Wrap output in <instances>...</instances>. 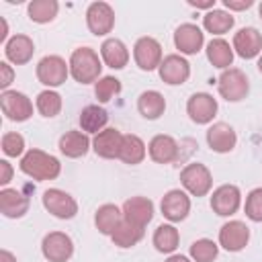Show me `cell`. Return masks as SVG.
Here are the masks:
<instances>
[{
	"mask_svg": "<svg viewBox=\"0 0 262 262\" xmlns=\"http://www.w3.org/2000/svg\"><path fill=\"white\" fill-rule=\"evenodd\" d=\"M0 108L8 121L23 123L33 117V100L18 90H4L0 94Z\"/></svg>",
	"mask_w": 262,
	"mask_h": 262,
	"instance_id": "cell-9",
	"label": "cell"
},
{
	"mask_svg": "<svg viewBox=\"0 0 262 262\" xmlns=\"http://www.w3.org/2000/svg\"><path fill=\"white\" fill-rule=\"evenodd\" d=\"M0 262H18V260H16V256H14L10 250L2 248V250H0Z\"/></svg>",
	"mask_w": 262,
	"mask_h": 262,
	"instance_id": "cell-44",
	"label": "cell"
},
{
	"mask_svg": "<svg viewBox=\"0 0 262 262\" xmlns=\"http://www.w3.org/2000/svg\"><path fill=\"white\" fill-rule=\"evenodd\" d=\"M244 213L250 221L254 223H262V186L252 188L246 194V203H244Z\"/></svg>",
	"mask_w": 262,
	"mask_h": 262,
	"instance_id": "cell-38",
	"label": "cell"
},
{
	"mask_svg": "<svg viewBox=\"0 0 262 262\" xmlns=\"http://www.w3.org/2000/svg\"><path fill=\"white\" fill-rule=\"evenodd\" d=\"M31 199L18 188H2L0 190V213L6 219H20L29 213Z\"/></svg>",
	"mask_w": 262,
	"mask_h": 262,
	"instance_id": "cell-22",
	"label": "cell"
},
{
	"mask_svg": "<svg viewBox=\"0 0 262 262\" xmlns=\"http://www.w3.org/2000/svg\"><path fill=\"white\" fill-rule=\"evenodd\" d=\"M160 80L168 86H180L190 78V63L184 55L180 53H170L164 55L160 68H158Z\"/></svg>",
	"mask_w": 262,
	"mask_h": 262,
	"instance_id": "cell-15",
	"label": "cell"
},
{
	"mask_svg": "<svg viewBox=\"0 0 262 262\" xmlns=\"http://www.w3.org/2000/svg\"><path fill=\"white\" fill-rule=\"evenodd\" d=\"M86 27L94 37H106L115 29V8L108 2L96 0L86 8Z\"/></svg>",
	"mask_w": 262,
	"mask_h": 262,
	"instance_id": "cell-6",
	"label": "cell"
},
{
	"mask_svg": "<svg viewBox=\"0 0 262 262\" xmlns=\"http://www.w3.org/2000/svg\"><path fill=\"white\" fill-rule=\"evenodd\" d=\"M35 74H37V80L45 86V88H51L55 90L57 86H61L68 76H70V63L61 57V55H45L37 61V68H35Z\"/></svg>",
	"mask_w": 262,
	"mask_h": 262,
	"instance_id": "cell-5",
	"label": "cell"
},
{
	"mask_svg": "<svg viewBox=\"0 0 262 262\" xmlns=\"http://www.w3.org/2000/svg\"><path fill=\"white\" fill-rule=\"evenodd\" d=\"M205 45V33L194 23H182L174 31V47L180 55H196Z\"/></svg>",
	"mask_w": 262,
	"mask_h": 262,
	"instance_id": "cell-16",
	"label": "cell"
},
{
	"mask_svg": "<svg viewBox=\"0 0 262 262\" xmlns=\"http://www.w3.org/2000/svg\"><path fill=\"white\" fill-rule=\"evenodd\" d=\"M233 25H235V16L223 8H213L203 14V29L215 37L229 33L233 29Z\"/></svg>",
	"mask_w": 262,
	"mask_h": 262,
	"instance_id": "cell-30",
	"label": "cell"
},
{
	"mask_svg": "<svg viewBox=\"0 0 262 262\" xmlns=\"http://www.w3.org/2000/svg\"><path fill=\"white\" fill-rule=\"evenodd\" d=\"M231 47H233V53L239 55L242 59L260 57V53H262V33L256 27H242L239 31L233 33Z\"/></svg>",
	"mask_w": 262,
	"mask_h": 262,
	"instance_id": "cell-17",
	"label": "cell"
},
{
	"mask_svg": "<svg viewBox=\"0 0 262 262\" xmlns=\"http://www.w3.org/2000/svg\"><path fill=\"white\" fill-rule=\"evenodd\" d=\"M151 244L154 248L160 252V254H174L180 246V231L176 229L174 223H162L156 227L154 231V237H151Z\"/></svg>",
	"mask_w": 262,
	"mask_h": 262,
	"instance_id": "cell-31",
	"label": "cell"
},
{
	"mask_svg": "<svg viewBox=\"0 0 262 262\" xmlns=\"http://www.w3.org/2000/svg\"><path fill=\"white\" fill-rule=\"evenodd\" d=\"M61 106H63V100H61V94L57 90H51V88H45L37 94L35 98V108L41 117L45 119H53L61 113Z\"/></svg>",
	"mask_w": 262,
	"mask_h": 262,
	"instance_id": "cell-34",
	"label": "cell"
},
{
	"mask_svg": "<svg viewBox=\"0 0 262 262\" xmlns=\"http://www.w3.org/2000/svg\"><path fill=\"white\" fill-rule=\"evenodd\" d=\"M121 211H123V219L135 223V225H139V227H145V225L154 219L156 207H154V201H151V199L137 194V196H129V199L123 203Z\"/></svg>",
	"mask_w": 262,
	"mask_h": 262,
	"instance_id": "cell-20",
	"label": "cell"
},
{
	"mask_svg": "<svg viewBox=\"0 0 262 262\" xmlns=\"http://www.w3.org/2000/svg\"><path fill=\"white\" fill-rule=\"evenodd\" d=\"M180 184L190 196H207L213 188V174L201 162H190L180 170Z\"/></svg>",
	"mask_w": 262,
	"mask_h": 262,
	"instance_id": "cell-3",
	"label": "cell"
},
{
	"mask_svg": "<svg viewBox=\"0 0 262 262\" xmlns=\"http://www.w3.org/2000/svg\"><path fill=\"white\" fill-rule=\"evenodd\" d=\"M188 2V6H192V8H203V10H213L215 8V0H186Z\"/></svg>",
	"mask_w": 262,
	"mask_h": 262,
	"instance_id": "cell-43",
	"label": "cell"
},
{
	"mask_svg": "<svg viewBox=\"0 0 262 262\" xmlns=\"http://www.w3.org/2000/svg\"><path fill=\"white\" fill-rule=\"evenodd\" d=\"M164 262H192L190 256H184V254H170Z\"/></svg>",
	"mask_w": 262,
	"mask_h": 262,
	"instance_id": "cell-46",
	"label": "cell"
},
{
	"mask_svg": "<svg viewBox=\"0 0 262 262\" xmlns=\"http://www.w3.org/2000/svg\"><path fill=\"white\" fill-rule=\"evenodd\" d=\"M2 151L6 158H23L25 156V137L16 131H8L2 135Z\"/></svg>",
	"mask_w": 262,
	"mask_h": 262,
	"instance_id": "cell-39",
	"label": "cell"
},
{
	"mask_svg": "<svg viewBox=\"0 0 262 262\" xmlns=\"http://www.w3.org/2000/svg\"><path fill=\"white\" fill-rule=\"evenodd\" d=\"M57 147L59 151L66 156V158H84L90 149H92V139L88 137V133H84L82 129H70L66 131L59 141H57Z\"/></svg>",
	"mask_w": 262,
	"mask_h": 262,
	"instance_id": "cell-24",
	"label": "cell"
},
{
	"mask_svg": "<svg viewBox=\"0 0 262 262\" xmlns=\"http://www.w3.org/2000/svg\"><path fill=\"white\" fill-rule=\"evenodd\" d=\"M217 90L219 96L227 102H239L248 96L250 92V80L246 76V72H242L239 68H227L219 74L217 78Z\"/></svg>",
	"mask_w": 262,
	"mask_h": 262,
	"instance_id": "cell-4",
	"label": "cell"
},
{
	"mask_svg": "<svg viewBox=\"0 0 262 262\" xmlns=\"http://www.w3.org/2000/svg\"><path fill=\"white\" fill-rule=\"evenodd\" d=\"M188 256H190L192 262H213L219 256V244L213 242V239H209V237L194 239L190 244Z\"/></svg>",
	"mask_w": 262,
	"mask_h": 262,
	"instance_id": "cell-36",
	"label": "cell"
},
{
	"mask_svg": "<svg viewBox=\"0 0 262 262\" xmlns=\"http://www.w3.org/2000/svg\"><path fill=\"white\" fill-rule=\"evenodd\" d=\"M178 151H180L178 149V141L172 135H168V133L154 135L149 139V143H147V156H149V160L156 162V164H162V166L176 162L178 160Z\"/></svg>",
	"mask_w": 262,
	"mask_h": 262,
	"instance_id": "cell-19",
	"label": "cell"
},
{
	"mask_svg": "<svg viewBox=\"0 0 262 262\" xmlns=\"http://www.w3.org/2000/svg\"><path fill=\"white\" fill-rule=\"evenodd\" d=\"M123 221V211L113 205V203H104L96 209L94 213V225L102 235H113V231L119 227V223Z\"/></svg>",
	"mask_w": 262,
	"mask_h": 262,
	"instance_id": "cell-32",
	"label": "cell"
},
{
	"mask_svg": "<svg viewBox=\"0 0 262 262\" xmlns=\"http://www.w3.org/2000/svg\"><path fill=\"white\" fill-rule=\"evenodd\" d=\"M70 76L78 84H96L102 76V59L92 47H78L72 51L70 59Z\"/></svg>",
	"mask_w": 262,
	"mask_h": 262,
	"instance_id": "cell-2",
	"label": "cell"
},
{
	"mask_svg": "<svg viewBox=\"0 0 262 262\" xmlns=\"http://www.w3.org/2000/svg\"><path fill=\"white\" fill-rule=\"evenodd\" d=\"M160 211L168 223L184 221L190 213V194L184 188H170L160 201Z\"/></svg>",
	"mask_w": 262,
	"mask_h": 262,
	"instance_id": "cell-11",
	"label": "cell"
},
{
	"mask_svg": "<svg viewBox=\"0 0 262 262\" xmlns=\"http://www.w3.org/2000/svg\"><path fill=\"white\" fill-rule=\"evenodd\" d=\"M0 23H2V33H0V43H4V45H6V41L10 39V37H8V23H6V18H4V16H0Z\"/></svg>",
	"mask_w": 262,
	"mask_h": 262,
	"instance_id": "cell-45",
	"label": "cell"
},
{
	"mask_svg": "<svg viewBox=\"0 0 262 262\" xmlns=\"http://www.w3.org/2000/svg\"><path fill=\"white\" fill-rule=\"evenodd\" d=\"M18 168L23 174H27L29 178L37 180V182H43V180H55L59 174H61V162L39 149V147H31L25 151V156L20 158L18 162Z\"/></svg>",
	"mask_w": 262,
	"mask_h": 262,
	"instance_id": "cell-1",
	"label": "cell"
},
{
	"mask_svg": "<svg viewBox=\"0 0 262 262\" xmlns=\"http://www.w3.org/2000/svg\"><path fill=\"white\" fill-rule=\"evenodd\" d=\"M164 59L162 45L154 37H139L133 45V61L141 72H154Z\"/></svg>",
	"mask_w": 262,
	"mask_h": 262,
	"instance_id": "cell-10",
	"label": "cell"
},
{
	"mask_svg": "<svg viewBox=\"0 0 262 262\" xmlns=\"http://www.w3.org/2000/svg\"><path fill=\"white\" fill-rule=\"evenodd\" d=\"M223 6L227 12H242L254 6V0H223Z\"/></svg>",
	"mask_w": 262,
	"mask_h": 262,
	"instance_id": "cell-41",
	"label": "cell"
},
{
	"mask_svg": "<svg viewBox=\"0 0 262 262\" xmlns=\"http://www.w3.org/2000/svg\"><path fill=\"white\" fill-rule=\"evenodd\" d=\"M242 207V190L237 184H221L211 194V209L219 217H231Z\"/></svg>",
	"mask_w": 262,
	"mask_h": 262,
	"instance_id": "cell-13",
	"label": "cell"
},
{
	"mask_svg": "<svg viewBox=\"0 0 262 262\" xmlns=\"http://www.w3.org/2000/svg\"><path fill=\"white\" fill-rule=\"evenodd\" d=\"M14 82V68L8 61H0V90H10L8 86Z\"/></svg>",
	"mask_w": 262,
	"mask_h": 262,
	"instance_id": "cell-40",
	"label": "cell"
},
{
	"mask_svg": "<svg viewBox=\"0 0 262 262\" xmlns=\"http://www.w3.org/2000/svg\"><path fill=\"white\" fill-rule=\"evenodd\" d=\"M121 90H123V84H121V80L115 78V76H102V78L94 84V96H96V100H98L100 104L113 100L117 94H121Z\"/></svg>",
	"mask_w": 262,
	"mask_h": 262,
	"instance_id": "cell-37",
	"label": "cell"
},
{
	"mask_svg": "<svg viewBox=\"0 0 262 262\" xmlns=\"http://www.w3.org/2000/svg\"><path fill=\"white\" fill-rule=\"evenodd\" d=\"M147 156V145L145 141L135 135V133H123V143H121V151H119V160L127 166H137L145 160Z\"/></svg>",
	"mask_w": 262,
	"mask_h": 262,
	"instance_id": "cell-27",
	"label": "cell"
},
{
	"mask_svg": "<svg viewBox=\"0 0 262 262\" xmlns=\"http://www.w3.org/2000/svg\"><path fill=\"white\" fill-rule=\"evenodd\" d=\"M121 143H123V133L117 127H106L100 133L94 135L92 139V151L102 158V160H119V151H121Z\"/></svg>",
	"mask_w": 262,
	"mask_h": 262,
	"instance_id": "cell-21",
	"label": "cell"
},
{
	"mask_svg": "<svg viewBox=\"0 0 262 262\" xmlns=\"http://www.w3.org/2000/svg\"><path fill=\"white\" fill-rule=\"evenodd\" d=\"M258 14H260V18H262V2L258 4Z\"/></svg>",
	"mask_w": 262,
	"mask_h": 262,
	"instance_id": "cell-48",
	"label": "cell"
},
{
	"mask_svg": "<svg viewBox=\"0 0 262 262\" xmlns=\"http://www.w3.org/2000/svg\"><path fill=\"white\" fill-rule=\"evenodd\" d=\"M207 145L215 154H229L237 145V133L229 123L217 121L207 129Z\"/></svg>",
	"mask_w": 262,
	"mask_h": 262,
	"instance_id": "cell-18",
	"label": "cell"
},
{
	"mask_svg": "<svg viewBox=\"0 0 262 262\" xmlns=\"http://www.w3.org/2000/svg\"><path fill=\"white\" fill-rule=\"evenodd\" d=\"M129 57H131V53H129L127 45L121 39L108 37V39L102 41V45H100V59L111 70H123L129 63Z\"/></svg>",
	"mask_w": 262,
	"mask_h": 262,
	"instance_id": "cell-25",
	"label": "cell"
},
{
	"mask_svg": "<svg viewBox=\"0 0 262 262\" xmlns=\"http://www.w3.org/2000/svg\"><path fill=\"white\" fill-rule=\"evenodd\" d=\"M78 123H80V129L84 133H100L102 129H106L108 125V113L100 106V104H88L80 111V117H78Z\"/></svg>",
	"mask_w": 262,
	"mask_h": 262,
	"instance_id": "cell-29",
	"label": "cell"
},
{
	"mask_svg": "<svg viewBox=\"0 0 262 262\" xmlns=\"http://www.w3.org/2000/svg\"><path fill=\"white\" fill-rule=\"evenodd\" d=\"M137 111L147 121L160 119L164 115V111H166V98H164V94L158 92V90H143L137 96Z\"/></svg>",
	"mask_w": 262,
	"mask_h": 262,
	"instance_id": "cell-28",
	"label": "cell"
},
{
	"mask_svg": "<svg viewBox=\"0 0 262 262\" xmlns=\"http://www.w3.org/2000/svg\"><path fill=\"white\" fill-rule=\"evenodd\" d=\"M248 242H250V227L244 221L231 219L219 227L217 244L225 252H242L248 246Z\"/></svg>",
	"mask_w": 262,
	"mask_h": 262,
	"instance_id": "cell-14",
	"label": "cell"
},
{
	"mask_svg": "<svg viewBox=\"0 0 262 262\" xmlns=\"http://www.w3.org/2000/svg\"><path fill=\"white\" fill-rule=\"evenodd\" d=\"M143 235H145V227H139V225H135V223H131V221H127V219H123L121 223H119V227L113 231V235H111V239H113V244L117 246V248H133V246H137L141 239H143Z\"/></svg>",
	"mask_w": 262,
	"mask_h": 262,
	"instance_id": "cell-33",
	"label": "cell"
},
{
	"mask_svg": "<svg viewBox=\"0 0 262 262\" xmlns=\"http://www.w3.org/2000/svg\"><path fill=\"white\" fill-rule=\"evenodd\" d=\"M41 203H43L45 211L51 213L57 219L68 221V219H74L78 215V203H76V199L70 192L61 190V188H47L43 192V196H41Z\"/></svg>",
	"mask_w": 262,
	"mask_h": 262,
	"instance_id": "cell-7",
	"label": "cell"
},
{
	"mask_svg": "<svg viewBox=\"0 0 262 262\" xmlns=\"http://www.w3.org/2000/svg\"><path fill=\"white\" fill-rule=\"evenodd\" d=\"M33 53H35V43L29 35H23V33L12 35L4 45V57L8 63H14V66L29 63L33 59Z\"/></svg>",
	"mask_w": 262,
	"mask_h": 262,
	"instance_id": "cell-23",
	"label": "cell"
},
{
	"mask_svg": "<svg viewBox=\"0 0 262 262\" xmlns=\"http://www.w3.org/2000/svg\"><path fill=\"white\" fill-rule=\"evenodd\" d=\"M258 72L262 74V53H260V57H258Z\"/></svg>",
	"mask_w": 262,
	"mask_h": 262,
	"instance_id": "cell-47",
	"label": "cell"
},
{
	"mask_svg": "<svg viewBox=\"0 0 262 262\" xmlns=\"http://www.w3.org/2000/svg\"><path fill=\"white\" fill-rule=\"evenodd\" d=\"M12 174H14V170H12V164L8 162V160H0V184L6 188V184L12 180Z\"/></svg>",
	"mask_w": 262,
	"mask_h": 262,
	"instance_id": "cell-42",
	"label": "cell"
},
{
	"mask_svg": "<svg viewBox=\"0 0 262 262\" xmlns=\"http://www.w3.org/2000/svg\"><path fill=\"white\" fill-rule=\"evenodd\" d=\"M41 254L47 262H68L74 256V239L66 231H49L41 239Z\"/></svg>",
	"mask_w": 262,
	"mask_h": 262,
	"instance_id": "cell-8",
	"label": "cell"
},
{
	"mask_svg": "<svg viewBox=\"0 0 262 262\" xmlns=\"http://www.w3.org/2000/svg\"><path fill=\"white\" fill-rule=\"evenodd\" d=\"M59 12V2L57 0H31L27 4V14L33 23L45 25L51 23Z\"/></svg>",
	"mask_w": 262,
	"mask_h": 262,
	"instance_id": "cell-35",
	"label": "cell"
},
{
	"mask_svg": "<svg viewBox=\"0 0 262 262\" xmlns=\"http://www.w3.org/2000/svg\"><path fill=\"white\" fill-rule=\"evenodd\" d=\"M205 53H207V59H209V63L213 66V68H217V70H227V68H231V63H233V47L229 45V41H225L223 37H213L209 43H207V47H205Z\"/></svg>",
	"mask_w": 262,
	"mask_h": 262,
	"instance_id": "cell-26",
	"label": "cell"
},
{
	"mask_svg": "<svg viewBox=\"0 0 262 262\" xmlns=\"http://www.w3.org/2000/svg\"><path fill=\"white\" fill-rule=\"evenodd\" d=\"M217 111H219L217 98H213V94H209V92H194L186 100V115L196 125L213 123Z\"/></svg>",
	"mask_w": 262,
	"mask_h": 262,
	"instance_id": "cell-12",
	"label": "cell"
}]
</instances>
